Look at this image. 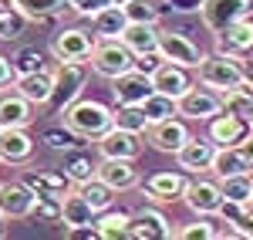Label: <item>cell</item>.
I'll return each mask as SVG.
<instances>
[{
    "instance_id": "obj_34",
    "label": "cell",
    "mask_w": 253,
    "mask_h": 240,
    "mask_svg": "<svg viewBox=\"0 0 253 240\" xmlns=\"http://www.w3.org/2000/svg\"><path fill=\"white\" fill-rule=\"evenodd\" d=\"M14 7H17L20 14L27 20H51V17H58L61 10L68 7V0H10Z\"/></svg>"
},
{
    "instance_id": "obj_11",
    "label": "cell",
    "mask_w": 253,
    "mask_h": 240,
    "mask_svg": "<svg viewBox=\"0 0 253 240\" xmlns=\"http://www.w3.org/2000/svg\"><path fill=\"white\" fill-rule=\"evenodd\" d=\"M182 200H186V206L193 210L196 217H216L223 210V193H219V183H213V180L186 183Z\"/></svg>"
},
{
    "instance_id": "obj_44",
    "label": "cell",
    "mask_w": 253,
    "mask_h": 240,
    "mask_svg": "<svg viewBox=\"0 0 253 240\" xmlns=\"http://www.w3.org/2000/svg\"><path fill=\"white\" fill-rule=\"evenodd\" d=\"M108 3H115V0H68V7L81 14V17H95L98 10H105Z\"/></svg>"
},
{
    "instance_id": "obj_6",
    "label": "cell",
    "mask_w": 253,
    "mask_h": 240,
    "mask_svg": "<svg viewBox=\"0 0 253 240\" xmlns=\"http://www.w3.org/2000/svg\"><path fill=\"white\" fill-rule=\"evenodd\" d=\"M250 14H253V0H203L199 3V17L213 34H219L223 27L250 17Z\"/></svg>"
},
{
    "instance_id": "obj_13",
    "label": "cell",
    "mask_w": 253,
    "mask_h": 240,
    "mask_svg": "<svg viewBox=\"0 0 253 240\" xmlns=\"http://www.w3.org/2000/svg\"><path fill=\"white\" fill-rule=\"evenodd\" d=\"M112 95H115V105H142L152 95V78L138 68H128L118 78H112Z\"/></svg>"
},
{
    "instance_id": "obj_38",
    "label": "cell",
    "mask_w": 253,
    "mask_h": 240,
    "mask_svg": "<svg viewBox=\"0 0 253 240\" xmlns=\"http://www.w3.org/2000/svg\"><path fill=\"white\" fill-rule=\"evenodd\" d=\"M24 24H27V17L20 14L14 3H0V41H14L24 34Z\"/></svg>"
},
{
    "instance_id": "obj_4",
    "label": "cell",
    "mask_w": 253,
    "mask_h": 240,
    "mask_svg": "<svg viewBox=\"0 0 253 240\" xmlns=\"http://www.w3.org/2000/svg\"><path fill=\"white\" fill-rule=\"evenodd\" d=\"M91 71L101 75V78H118L122 71H128V68H135V54L122 44V38H98L95 48H91Z\"/></svg>"
},
{
    "instance_id": "obj_24",
    "label": "cell",
    "mask_w": 253,
    "mask_h": 240,
    "mask_svg": "<svg viewBox=\"0 0 253 240\" xmlns=\"http://www.w3.org/2000/svg\"><path fill=\"white\" fill-rule=\"evenodd\" d=\"M20 183L31 186L38 196H58V200H64V193L71 190V180L64 173H47V169H24Z\"/></svg>"
},
{
    "instance_id": "obj_22",
    "label": "cell",
    "mask_w": 253,
    "mask_h": 240,
    "mask_svg": "<svg viewBox=\"0 0 253 240\" xmlns=\"http://www.w3.org/2000/svg\"><path fill=\"white\" fill-rule=\"evenodd\" d=\"M34 156V139L27 136V129H0V162L24 166Z\"/></svg>"
},
{
    "instance_id": "obj_31",
    "label": "cell",
    "mask_w": 253,
    "mask_h": 240,
    "mask_svg": "<svg viewBox=\"0 0 253 240\" xmlns=\"http://www.w3.org/2000/svg\"><path fill=\"white\" fill-rule=\"evenodd\" d=\"M112 125L145 136V132H149V115H145L142 105H115V108H112Z\"/></svg>"
},
{
    "instance_id": "obj_16",
    "label": "cell",
    "mask_w": 253,
    "mask_h": 240,
    "mask_svg": "<svg viewBox=\"0 0 253 240\" xmlns=\"http://www.w3.org/2000/svg\"><path fill=\"white\" fill-rule=\"evenodd\" d=\"M216 51L230 54V58H247L253 51V14L230 24V27H223L216 34Z\"/></svg>"
},
{
    "instance_id": "obj_36",
    "label": "cell",
    "mask_w": 253,
    "mask_h": 240,
    "mask_svg": "<svg viewBox=\"0 0 253 240\" xmlns=\"http://www.w3.org/2000/svg\"><path fill=\"white\" fill-rule=\"evenodd\" d=\"M95 166L98 162H91V156H84V152H64V176L71 183H84L95 176Z\"/></svg>"
},
{
    "instance_id": "obj_43",
    "label": "cell",
    "mask_w": 253,
    "mask_h": 240,
    "mask_svg": "<svg viewBox=\"0 0 253 240\" xmlns=\"http://www.w3.org/2000/svg\"><path fill=\"white\" fill-rule=\"evenodd\" d=\"M14 68H17V75H20V71H38V68H47V64H44V54H41L38 48H24L14 58Z\"/></svg>"
},
{
    "instance_id": "obj_9",
    "label": "cell",
    "mask_w": 253,
    "mask_h": 240,
    "mask_svg": "<svg viewBox=\"0 0 253 240\" xmlns=\"http://www.w3.org/2000/svg\"><path fill=\"white\" fill-rule=\"evenodd\" d=\"M159 54H162V61H172L189 71H196V64L203 61V51L182 31H162V27H159Z\"/></svg>"
},
{
    "instance_id": "obj_42",
    "label": "cell",
    "mask_w": 253,
    "mask_h": 240,
    "mask_svg": "<svg viewBox=\"0 0 253 240\" xmlns=\"http://www.w3.org/2000/svg\"><path fill=\"white\" fill-rule=\"evenodd\" d=\"M31 217L34 220H44V223H61V200L58 196H38Z\"/></svg>"
},
{
    "instance_id": "obj_49",
    "label": "cell",
    "mask_w": 253,
    "mask_h": 240,
    "mask_svg": "<svg viewBox=\"0 0 253 240\" xmlns=\"http://www.w3.org/2000/svg\"><path fill=\"white\" fill-rule=\"evenodd\" d=\"M236 149H240V156H243V162H247V166L253 169V129H250V136H247V139L240 142Z\"/></svg>"
},
{
    "instance_id": "obj_33",
    "label": "cell",
    "mask_w": 253,
    "mask_h": 240,
    "mask_svg": "<svg viewBox=\"0 0 253 240\" xmlns=\"http://www.w3.org/2000/svg\"><path fill=\"white\" fill-rule=\"evenodd\" d=\"M128 223H132V213H125V210L112 213V206H108L101 217H95V227H98V237H101V240L128 237Z\"/></svg>"
},
{
    "instance_id": "obj_2",
    "label": "cell",
    "mask_w": 253,
    "mask_h": 240,
    "mask_svg": "<svg viewBox=\"0 0 253 240\" xmlns=\"http://www.w3.org/2000/svg\"><path fill=\"white\" fill-rule=\"evenodd\" d=\"M196 75H199V85H210L216 92H230L243 78H250L247 68H243V58H230V54H219V51L203 54V61L196 64Z\"/></svg>"
},
{
    "instance_id": "obj_46",
    "label": "cell",
    "mask_w": 253,
    "mask_h": 240,
    "mask_svg": "<svg viewBox=\"0 0 253 240\" xmlns=\"http://www.w3.org/2000/svg\"><path fill=\"white\" fill-rule=\"evenodd\" d=\"M14 78H17L14 61L7 58V54H0V92H3V88H10V85H14Z\"/></svg>"
},
{
    "instance_id": "obj_25",
    "label": "cell",
    "mask_w": 253,
    "mask_h": 240,
    "mask_svg": "<svg viewBox=\"0 0 253 240\" xmlns=\"http://www.w3.org/2000/svg\"><path fill=\"white\" fill-rule=\"evenodd\" d=\"M95 210L88 206V200L81 196L78 190H68L64 200H61V223L71 230V227H91L95 223Z\"/></svg>"
},
{
    "instance_id": "obj_32",
    "label": "cell",
    "mask_w": 253,
    "mask_h": 240,
    "mask_svg": "<svg viewBox=\"0 0 253 240\" xmlns=\"http://www.w3.org/2000/svg\"><path fill=\"white\" fill-rule=\"evenodd\" d=\"M78 193L88 200V206L95 210V213H105L108 206H112V200H115V190L108 186V183H101L98 176H91V180L78 183Z\"/></svg>"
},
{
    "instance_id": "obj_3",
    "label": "cell",
    "mask_w": 253,
    "mask_h": 240,
    "mask_svg": "<svg viewBox=\"0 0 253 240\" xmlns=\"http://www.w3.org/2000/svg\"><path fill=\"white\" fill-rule=\"evenodd\" d=\"M51 75H54V95H51L47 105L54 108V115H61V112L81 95L84 78H88V68H84V61H58L54 58Z\"/></svg>"
},
{
    "instance_id": "obj_30",
    "label": "cell",
    "mask_w": 253,
    "mask_h": 240,
    "mask_svg": "<svg viewBox=\"0 0 253 240\" xmlns=\"http://www.w3.org/2000/svg\"><path fill=\"white\" fill-rule=\"evenodd\" d=\"M223 95V112H233V115H250L253 112V78H243L236 88L230 92H219Z\"/></svg>"
},
{
    "instance_id": "obj_15",
    "label": "cell",
    "mask_w": 253,
    "mask_h": 240,
    "mask_svg": "<svg viewBox=\"0 0 253 240\" xmlns=\"http://www.w3.org/2000/svg\"><path fill=\"white\" fill-rule=\"evenodd\" d=\"M213 156H216V142L213 139H189L179 145V152H175V162H179V169H186V173H210L213 169Z\"/></svg>"
},
{
    "instance_id": "obj_26",
    "label": "cell",
    "mask_w": 253,
    "mask_h": 240,
    "mask_svg": "<svg viewBox=\"0 0 253 240\" xmlns=\"http://www.w3.org/2000/svg\"><path fill=\"white\" fill-rule=\"evenodd\" d=\"M122 44H125L132 54L156 51L159 48V24H138V20H128L125 31H122Z\"/></svg>"
},
{
    "instance_id": "obj_28",
    "label": "cell",
    "mask_w": 253,
    "mask_h": 240,
    "mask_svg": "<svg viewBox=\"0 0 253 240\" xmlns=\"http://www.w3.org/2000/svg\"><path fill=\"white\" fill-rule=\"evenodd\" d=\"M125 7L122 3H108L105 10H98L95 17H91V27H95V38H122V31H125Z\"/></svg>"
},
{
    "instance_id": "obj_52",
    "label": "cell",
    "mask_w": 253,
    "mask_h": 240,
    "mask_svg": "<svg viewBox=\"0 0 253 240\" xmlns=\"http://www.w3.org/2000/svg\"><path fill=\"white\" fill-rule=\"evenodd\" d=\"M115 3H125V0H115Z\"/></svg>"
},
{
    "instance_id": "obj_27",
    "label": "cell",
    "mask_w": 253,
    "mask_h": 240,
    "mask_svg": "<svg viewBox=\"0 0 253 240\" xmlns=\"http://www.w3.org/2000/svg\"><path fill=\"white\" fill-rule=\"evenodd\" d=\"M230 223V234L243 240H253V200L250 203H223V210L216 213Z\"/></svg>"
},
{
    "instance_id": "obj_51",
    "label": "cell",
    "mask_w": 253,
    "mask_h": 240,
    "mask_svg": "<svg viewBox=\"0 0 253 240\" xmlns=\"http://www.w3.org/2000/svg\"><path fill=\"white\" fill-rule=\"evenodd\" d=\"M247 122H250V129H253V112H250V115H247Z\"/></svg>"
},
{
    "instance_id": "obj_41",
    "label": "cell",
    "mask_w": 253,
    "mask_h": 240,
    "mask_svg": "<svg viewBox=\"0 0 253 240\" xmlns=\"http://www.w3.org/2000/svg\"><path fill=\"white\" fill-rule=\"evenodd\" d=\"M44 145H47V149H58V152H68V149H75V145H84V142L61 122L58 129H47V132H44Z\"/></svg>"
},
{
    "instance_id": "obj_45",
    "label": "cell",
    "mask_w": 253,
    "mask_h": 240,
    "mask_svg": "<svg viewBox=\"0 0 253 240\" xmlns=\"http://www.w3.org/2000/svg\"><path fill=\"white\" fill-rule=\"evenodd\" d=\"M159 64H162L159 48H156V51H142V54H135V68H138V71H145V75H152Z\"/></svg>"
},
{
    "instance_id": "obj_40",
    "label": "cell",
    "mask_w": 253,
    "mask_h": 240,
    "mask_svg": "<svg viewBox=\"0 0 253 240\" xmlns=\"http://www.w3.org/2000/svg\"><path fill=\"white\" fill-rule=\"evenodd\" d=\"M172 237H179V240H213V237H219V230L213 227V217H199L196 223H186V227L172 230Z\"/></svg>"
},
{
    "instance_id": "obj_20",
    "label": "cell",
    "mask_w": 253,
    "mask_h": 240,
    "mask_svg": "<svg viewBox=\"0 0 253 240\" xmlns=\"http://www.w3.org/2000/svg\"><path fill=\"white\" fill-rule=\"evenodd\" d=\"M34 122V105L20 92H0V129H27Z\"/></svg>"
},
{
    "instance_id": "obj_5",
    "label": "cell",
    "mask_w": 253,
    "mask_h": 240,
    "mask_svg": "<svg viewBox=\"0 0 253 240\" xmlns=\"http://www.w3.org/2000/svg\"><path fill=\"white\" fill-rule=\"evenodd\" d=\"M175 112L186 122H210L213 115L223 112V95H219L216 88H210V85H203V88L193 85L186 95L175 98Z\"/></svg>"
},
{
    "instance_id": "obj_48",
    "label": "cell",
    "mask_w": 253,
    "mask_h": 240,
    "mask_svg": "<svg viewBox=\"0 0 253 240\" xmlns=\"http://www.w3.org/2000/svg\"><path fill=\"white\" fill-rule=\"evenodd\" d=\"M68 237L71 240H98V227L95 223H91V227H71Z\"/></svg>"
},
{
    "instance_id": "obj_8",
    "label": "cell",
    "mask_w": 253,
    "mask_h": 240,
    "mask_svg": "<svg viewBox=\"0 0 253 240\" xmlns=\"http://www.w3.org/2000/svg\"><path fill=\"white\" fill-rule=\"evenodd\" d=\"M101 159H132L135 162L142 156V136L138 132H128V129H118L112 125L108 132H101L95 139Z\"/></svg>"
},
{
    "instance_id": "obj_12",
    "label": "cell",
    "mask_w": 253,
    "mask_h": 240,
    "mask_svg": "<svg viewBox=\"0 0 253 240\" xmlns=\"http://www.w3.org/2000/svg\"><path fill=\"white\" fill-rule=\"evenodd\" d=\"M38 193L24 183H0V213L3 220H31Z\"/></svg>"
},
{
    "instance_id": "obj_23",
    "label": "cell",
    "mask_w": 253,
    "mask_h": 240,
    "mask_svg": "<svg viewBox=\"0 0 253 240\" xmlns=\"http://www.w3.org/2000/svg\"><path fill=\"white\" fill-rule=\"evenodd\" d=\"M95 176L101 183H108L115 193L138 186V173H135V166H132V159H101L95 166Z\"/></svg>"
},
{
    "instance_id": "obj_1",
    "label": "cell",
    "mask_w": 253,
    "mask_h": 240,
    "mask_svg": "<svg viewBox=\"0 0 253 240\" xmlns=\"http://www.w3.org/2000/svg\"><path fill=\"white\" fill-rule=\"evenodd\" d=\"M61 122L78 139H98L101 132L112 129V108L105 101H95V98H75L61 112Z\"/></svg>"
},
{
    "instance_id": "obj_35",
    "label": "cell",
    "mask_w": 253,
    "mask_h": 240,
    "mask_svg": "<svg viewBox=\"0 0 253 240\" xmlns=\"http://www.w3.org/2000/svg\"><path fill=\"white\" fill-rule=\"evenodd\" d=\"M247 169H250V166L243 162V156H240L236 145H216L213 169H210V173H216V180H219V176H233V173H247Z\"/></svg>"
},
{
    "instance_id": "obj_18",
    "label": "cell",
    "mask_w": 253,
    "mask_h": 240,
    "mask_svg": "<svg viewBox=\"0 0 253 240\" xmlns=\"http://www.w3.org/2000/svg\"><path fill=\"white\" fill-rule=\"evenodd\" d=\"M149 78H152V92L169 95V98H179V95H186V92L193 88L189 68H179V64H172V61H162Z\"/></svg>"
},
{
    "instance_id": "obj_17",
    "label": "cell",
    "mask_w": 253,
    "mask_h": 240,
    "mask_svg": "<svg viewBox=\"0 0 253 240\" xmlns=\"http://www.w3.org/2000/svg\"><path fill=\"white\" fill-rule=\"evenodd\" d=\"M250 136V122L233 112H219L206 122V139H213L216 145H240Z\"/></svg>"
},
{
    "instance_id": "obj_29",
    "label": "cell",
    "mask_w": 253,
    "mask_h": 240,
    "mask_svg": "<svg viewBox=\"0 0 253 240\" xmlns=\"http://www.w3.org/2000/svg\"><path fill=\"white\" fill-rule=\"evenodd\" d=\"M216 183H219L223 203H250L253 200V169L233 173V176H219Z\"/></svg>"
},
{
    "instance_id": "obj_7",
    "label": "cell",
    "mask_w": 253,
    "mask_h": 240,
    "mask_svg": "<svg viewBox=\"0 0 253 240\" xmlns=\"http://www.w3.org/2000/svg\"><path fill=\"white\" fill-rule=\"evenodd\" d=\"M95 41L98 38L91 31H84V27H64V31H58L54 41H51V54L58 61H88Z\"/></svg>"
},
{
    "instance_id": "obj_10",
    "label": "cell",
    "mask_w": 253,
    "mask_h": 240,
    "mask_svg": "<svg viewBox=\"0 0 253 240\" xmlns=\"http://www.w3.org/2000/svg\"><path fill=\"white\" fill-rule=\"evenodd\" d=\"M10 88L20 92L34 108H44V105L51 101V95H54V75H51V64H47V68H38V71H20Z\"/></svg>"
},
{
    "instance_id": "obj_21",
    "label": "cell",
    "mask_w": 253,
    "mask_h": 240,
    "mask_svg": "<svg viewBox=\"0 0 253 240\" xmlns=\"http://www.w3.org/2000/svg\"><path fill=\"white\" fill-rule=\"evenodd\" d=\"M128 237L132 240H169L172 237V223L166 220L159 210H138V213H132Z\"/></svg>"
},
{
    "instance_id": "obj_19",
    "label": "cell",
    "mask_w": 253,
    "mask_h": 240,
    "mask_svg": "<svg viewBox=\"0 0 253 240\" xmlns=\"http://www.w3.org/2000/svg\"><path fill=\"white\" fill-rule=\"evenodd\" d=\"M186 176L182 173H175V169H162V173H156V176H149L145 180V196L152 203H175L182 200V190H186Z\"/></svg>"
},
{
    "instance_id": "obj_14",
    "label": "cell",
    "mask_w": 253,
    "mask_h": 240,
    "mask_svg": "<svg viewBox=\"0 0 253 240\" xmlns=\"http://www.w3.org/2000/svg\"><path fill=\"white\" fill-rule=\"evenodd\" d=\"M193 132H189V125H186V119L182 115H169V119L162 122H152L149 125V142H152V149H159V152H179V145L189 139Z\"/></svg>"
},
{
    "instance_id": "obj_47",
    "label": "cell",
    "mask_w": 253,
    "mask_h": 240,
    "mask_svg": "<svg viewBox=\"0 0 253 240\" xmlns=\"http://www.w3.org/2000/svg\"><path fill=\"white\" fill-rule=\"evenodd\" d=\"M159 3H162V7H172L179 14H189V10H199L203 0H159Z\"/></svg>"
},
{
    "instance_id": "obj_50",
    "label": "cell",
    "mask_w": 253,
    "mask_h": 240,
    "mask_svg": "<svg viewBox=\"0 0 253 240\" xmlns=\"http://www.w3.org/2000/svg\"><path fill=\"white\" fill-rule=\"evenodd\" d=\"M0 237H3V213H0Z\"/></svg>"
},
{
    "instance_id": "obj_37",
    "label": "cell",
    "mask_w": 253,
    "mask_h": 240,
    "mask_svg": "<svg viewBox=\"0 0 253 240\" xmlns=\"http://www.w3.org/2000/svg\"><path fill=\"white\" fill-rule=\"evenodd\" d=\"M125 17L138 20V24H159L162 17V3L159 0H125Z\"/></svg>"
},
{
    "instance_id": "obj_39",
    "label": "cell",
    "mask_w": 253,
    "mask_h": 240,
    "mask_svg": "<svg viewBox=\"0 0 253 240\" xmlns=\"http://www.w3.org/2000/svg\"><path fill=\"white\" fill-rule=\"evenodd\" d=\"M142 108H145V115H149V125H152V122L169 119V115H179V112H175V98H169V95H159V92H152L149 98L142 101Z\"/></svg>"
}]
</instances>
